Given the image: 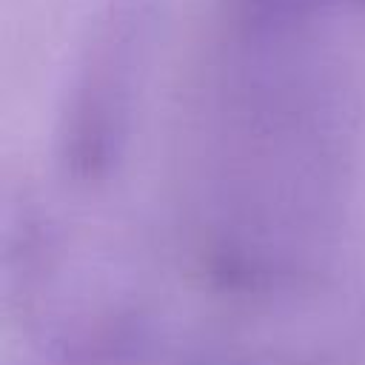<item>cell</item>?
<instances>
[{"instance_id":"obj_1","label":"cell","mask_w":365,"mask_h":365,"mask_svg":"<svg viewBox=\"0 0 365 365\" xmlns=\"http://www.w3.org/2000/svg\"><path fill=\"white\" fill-rule=\"evenodd\" d=\"M151 3L114 0L91 31L63 114V160L80 180L103 177L120 157L151 43Z\"/></svg>"}]
</instances>
